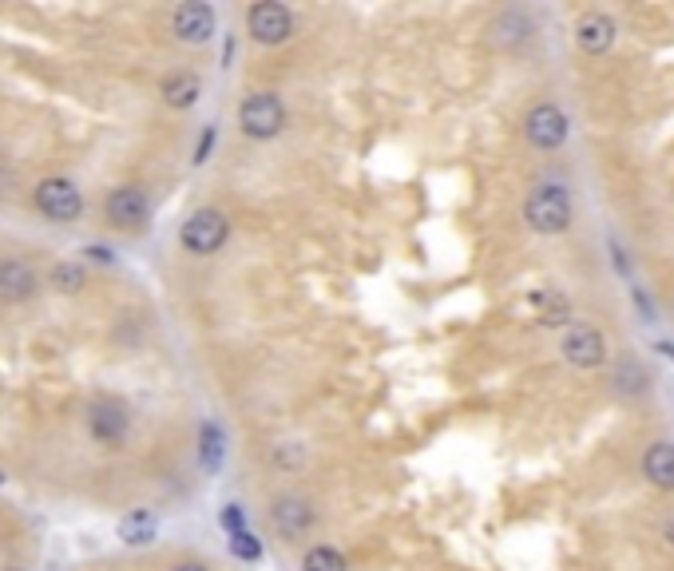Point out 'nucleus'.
<instances>
[{
  "label": "nucleus",
  "instance_id": "20e7f679",
  "mask_svg": "<svg viewBox=\"0 0 674 571\" xmlns=\"http://www.w3.org/2000/svg\"><path fill=\"white\" fill-rule=\"evenodd\" d=\"M246 28H250V36H254L258 44H282V40H290V32H294V16H290L286 4L262 0V4H254V8L246 12Z\"/></svg>",
  "mask_w": 674,
  "mask_h": 571
},
{
  "label": "nucleus",
  "instance_id": "5701e85b",
  "mask_svg": "<svg viewBox=\"0 0 674 571\" xmlns=\"http://www.w3.org/2000/svg\"><path fill=\"white\" fill-rule=\"evenodd\" d=\"M211 143H215V127H207V131H203V143H199V151H195V163H203V159H207Z\"/></svg>",
  "mask_w": 674,
  "mask_h": 571
},
{
  "label": "nucleus",
  "instance_id": "aec40b11",
  "mask_svg": "<svg viewBox=\"0 0 674 571\" xmlns=\"http://www.w3.org/2000/svg\"><path fill=\"white\" fill-rule=\"evenodd\" d=\"M52 282H56V290H64V294H76V290L84 286V270H80V266L60 262V266L52 270Z\"/></svg>",
  "mask_w": 674,
  "mask_h": 571
},
{
  "label": "nucleus",
  "instance_id": "9b49d317",
  "mask_svg": "<svg viewBox=\"0 0 674 571\" xmlns=\"http://www.w3.org/2000/svg\"><path fill=\"white\" fill-rule=\"evenodd\" d=\"M92 433L104 441V445H119L123 437H127V413H123V405H115V401H100V405H92Z\"/></svg>",
  "mask_w": 674,
  "mask_h": 571
},
{
  "label": "nucleus",
  "instance_id": "cd10ccee",
  "mask_svg": "<svg viewBox=\"0 0 674 571\" xmlns=\"http://www.w3.org/2000/svg\"><path fill=\"white\" fill-rule=\"evenodd\" d=\"M0 484H4V472H0Z\"/></svg>",
  "mask_w": 674,
  "mask_h": 571
},
{
  "label": "nucleus",
  "instance_id": "9d476101",
  "mask_svg": "<svg viewBox=\"0 0 674 571\" xmlns=\"http://www.w3.org/2000/svg\"><path fill=\"white\" fill-rule=\"evenodd\" d=\"M575 40H579L583 52L599 56V52H607V48L615 44V20L603 16V12H587V16H579V24H575Z\"/></svg>",
  "mask_w": 674,
  "mask_h": 571
},
{
  "label": "nucleus",
  "instance_id": "6e6552de",
  "mask_svg": "<svg viewBox=\"0 0 674 571\" xmlns=\"http://www.w3.org/2000/svg\"><path fill=\"white\" fill-rule=\"evenodd\" d=\"M171 28H175V36H179L183 44H203V40L215 36V12H211V4H203V0L179 4Z\"/></svg>",
  "mask_w": 674,
  "mask_h": 571
},
{
  "label": "nucleus",
  "instance_id": "393cba45",
  "mask_svg": "<svg viewBox=\"0 0 674 571\" xmlns=\"http://www.w3.org/2000/svg\"><path fill=\"white\" fill-rule=\"evenodd\" d=\"M663 536H667V544L674 548V512L667 516V524H663Z\"/></svg>",
  "mask_w": 674,
  "mask_h": 571
},
{
  "label": "nucleus",
  "instance_id": "2eb2a0df",
  "mask_svg": "<svg viewBox=\"0 0 674 571\" xmlns=\"http://www.w3.org/2000/svg\"><path fill=\"white\" fill-rule=\"evenodd\" d=\"M199 92H203V84H199V76H191V72H175V76L163 80V100H167L171 108H191V104L199 100Z\"/></svg>",
  "mask_w": 674,
  "mask_h": 571
},
{
  "label": "nucleus",
  "instance_id": "b1692460",
  "mask_svg": "<svg viewBox=\"0 0 674 571\" xmlns=\"http://www.w3.org/2000/svg\"><path fill=\"white\" fill-rule=\"evenodd\" d=\"M223 524H226V528H234V532H242V528H238V524H242V512H238V508H226Z\"/></svg>",
  "mask_w": 674,
  "mask_h": 571
},
{
  "label": "nucleus",
  "instance_id": "a211bd4d",
  "mask_svg": "<svg viewBox=\"0 0 674 571\" xmlns=\"http://www.w3.org/2000/svg\"><path fill=\"white\" fill-rule=\"evenodd\" d=\"M302 571H349V568H345V556H341L337 548H326V544H318V548H310V552H306V560H302Z\"/></svg>",
  "mask_w": 674,
  "mask_h": 571
},
{
  "label": "nucleus",
  "instance_id": "412c9836",
  "mask_svg": "<svg viewBox=\"0 0 674 571\" xmlns=\"http://www.w3.org/2000/svg\"><path fill=\"white\" fill-rule=\"evenodd\" d=\"M230 548H234V556H238V560H262V544H258L250 532H234Z\"/></svg>",
  "mask_w": 674,
  "mask_h": 571
},
{
  "label": "nucleus",
  "instance_id": "39448f33",
  "mask_svg": "<svg viewBox=\"0 0 674 571\" xmlns=\"http://www.w3.org/2000/svg\"><path fill=\"white\" fill-rule=\"evenodd\" d=\"M36 207H40L48 219H56V223H72V219H80L84 199H80V191H76L68 179H44V183L36 187Z\"/></svg>",
  "mask_w": 674,
  "mask_h": 571
},
{
  "label": "nucleus",
  "instance_id": "f3484780",
  "mask_svg": "<svg viewBox=\"0 0 674 571\" xmlns=\"http://www.w3.org/2000/svg\"><path fill=\"white\" fill-rule=\"evenodd\" d=\"M119 536H123V544H151V540H155V516H151V512L127 516V520L119 524Z\"/></svg>",
  "mask_w": 674,
  "mask_h": 571
},
{
  "label": "nucleus",
  "instance_id": "4be33fe9",
  "mask_svg": "<svg viewBox=\"0 0 674 571\" xmlns=\"http://www.w3.org/2000/svg\"><path fill=\"white\" fill-rule=\"evenodd\" d=\"M203 457H207L211 468L219 464V429H215V425H207V429H203Z\"/></svg>",
  "mask_w": 674,
  "mask_h": 571
},
{
  "label": "nucleus",
  "instance_id": "4468645a",
  "mask_svg": "<svg viewBox=\"0 0 674 571\" xmlns=\"http://www.w3.org/2000/svg\"><path fill=\"white\" fill-rule=\"evenodd\" d=\"M643 476H647L655 488L674 492V445H667V441L651 445L647 457H643Z\"/></svg>",
  "mask_w": 674,
  "mask_h": 571
},
{
  "label": "nucleus",
  "instance_id": "1a4fd4ad",
  "mask_svg": "<svg viewBox=\"0 0 674 571\" xmlns=\"http://www.w3.org/2000/svg\"><path fill=\"white\" fill-rule=\"evenodd\" d=\"M108 219L119 230L143 227L151 219V203H147V195L139 187H119V191L108 195Z\"/></svg>",
  "mask_w": 674,
  "mask_h": 571
},
{
  "label": "nucleus",
  "instance_id": "6ab92c4d",
  "mask_svg": "<svg viewBox=\"0 0 674 571\" xmlns=\"http://www.w3.org/2000/svg\"><path fill=\"white\" fill-rule=\"evenodd\" d=\"M647 381H651V377H647V369H643L639 361H623V365L615 369V389H619V393H643Z\"/></svg>",
  "mask_w": 674,
  "mask_h": 571
},
{
  "label": "nucleus",
  "instance_id": "0eeeda50",
  "mask_svg": "<svg viewBox=\"0 0 674 571\" xmlns=\"http://www.w3.org/2000/svg\"><path fill=\"white\" fill-rule=\"evenodd\" d=\"M563 357L575 365V369H595L607 361V338L595 330V326H571L567 338H563Z\"/></svg>",
  "mask_w": 674,
  "mask_h": 571
},
{
  "label": "nucleus",
  "instance_id": "bb28decb",
  "mask_svg": "<svg viewBox=\"0 0 674 571\" xmlns=\"http://www.w3.org/2000/svg\"><path fill=\"white\" fill-rule=\"evenodd\" d=\"M659 349H663L667 357H674V345H671V342H659Z\"/></svg>",
  "mask_w": 674,
  "mask_h": 571
},
{
  "label": "nucleus",
  "instance_id": "423d86ee",
  "mask_svg": "<svg viewBox=\"0 0 674 571\" xmlns=\"http://www.w3.org/2000/svg\"><path fill=\"white\" fill-rule=\"evenodd\" d=\"M524 135H528L532 147L556 151L563 139H567V115H563L556 104H540V108H532L528 119H524Z\"/></svg>",
  "mask_w": 674,
  "mask_h": 571
},
{
  "label": "nucleus",
  "instance_id": "a878e982",
  "mask_svg": "<svg viewBox=\"0 0 674 571\" xmlns=\"http://www.w3.org/2000/svg\"><path fill=\"white\" fill-rule=\"evenodd\" d=\"M175 571H207V568H203V564H179Z\"/></svg>",
  "mask_w": 674,
  "mask_h": 571
},
{
  "label": "nucleus",
  "instance_id": "dca6fc26",
  "mask_svg": "<svg viewBox=\"0 0 674 571\" xmlns=\"http://www.w3.org/2000/svg\"><path fill=\"white\" fill-rule=\"evenodd\" d=\"M536 318H540V326H567L571 322V306H567V298L556 294V290H544V294H536Z\"/></svg>",
  "mask_w": 674,
  "mask_h": 571
},
{
  "label": "nucleus",
  "instance_id": "f03ea898",
  "mask_svg": "<svg viewBox=\"0 0 674 571\" xmlns=\"http://www.w3.org/2000/svg\"><path fill=\"white\" fill-rule=\"evenodd\" d=\"M238 127L250 135V139H274L282 127H286V108L278 96L270 92H254L242 100L238 108Z\"/></svg>",
  "mask_w": 674,
  "mask_h": 571
},
{
  "label": "nucleus",
  "instance_id": "f8f14e48",
  "mask_svg": "<svg viewBox=\"0 0 674 571\" xmlns=\"http://www.w3.org/2000/svg\"><path fill=\"white\" fill-rule=\"evenodd\" d=\"M310 524H314V508H310L306 500L282 496V500L274 504V528H278L282 536H302Z\"/></svg>",
  "mask_w": 674,
  "mask_h": 571
},
{
  "label": "nucleus",
  "instance_id": "7ed1b4c3",
  "mask_svg": "<svg viewBox=\"0 0 674 571\" xmlns=\"http://www.w3.org/2000/svg\"><path fill=\"white\" fill-rule=\"evenodd\" d=\"M183 246L191 250V254H215L219 246H223L226 238H230V223H226L223 211H195L187 223H183Z\"/></svg>",
  "mask_w": 674,
  "mask_h": 571
},
{
  "label": "nucleus",
  "instance_id": "f257e3e1",
  "mask_svg": "<svg viewBox=\"0 0 674 571\" xmlns=\"http://www.w3.org/2000/svg\"><path fill=\"white\" fill-rule=\"evenodd\" d=\"M524 219H528V227L540 230V234H563V230L571 227V195L563 187H556V183L536 187L528 195V203H524Z\"/></svg>",
  "mask_w": 674,
  "mask_h": 571
},
{
  "label": "nucleus",
  "instance_id": "ddd939ff",
  "mask_svg": "<svg viewBox=\"0 0 674 571\" xmlns=\"http://www.w3.org/2000/svg\"><path fill=\"white\" fill-rule=\"evenodd\" d=\"M32 290H36V274L20 258H4L0 262V298L4 302H24Z\"/></svg>",
  "mask_w": 674,
  "mask_h": 571
}]
</instances>
